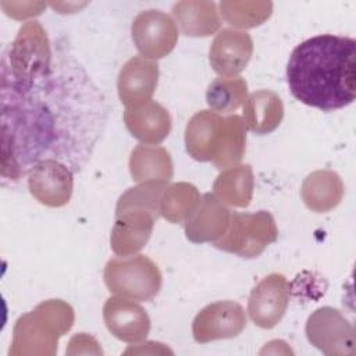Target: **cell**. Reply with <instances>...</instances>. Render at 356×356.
<instances>
[{"instance_id": "4fadbf2b", "label": "cell", "mask_w": 356, "mask_h": 356, "mask_svg": "<svg viewBox=\"0 0 356 356\" xmlns=\"http://www.w3.org/2000/svg\"><path fill=\"white\" fill-rule=\"evenodd\" d=\"M103 316L111 334L125 342H139L146 338L150 330V320L146 312L127 298L107 299Z\"/></svg>"}, {"instance_id": "5b68a950", "label": "cell", "mask_w": 356, "mask_h": 356, "mask_svg": "<svg viewBox=\"0 0 356 356\" xmlns=\"http://www.w3.org/2000/svg\"><path fill=\"white\" fill-rule=\"evenodd\" d=\"M277 236L278 231L268 211L234 213L227 232L214 246L241 257H257Z\"/></svg>"}, {"instance_id": "d6986e66", "label": "cell", "mask_w": 356, "mask_h": 356, "mask_svg": "<svg viewBox=\"0 0 356 356\" xmlns=\"http://www.w3.org/2000/svg\"><path fill=\"white\" fill-rule=\"evenodd\" d=\"M172 14L188 36H209L220 28L217 7L211 1H179L174 4Z\"/></svg>"}, {"instance_id": "44dd1931", "label": "cell", "mask_w": 356, "mask_h": 356, "mask_svg": "<svg viewBox=\"0 0 356 356\" xmlns=\"http://www.w3.org/2000/svg\"><path fill=\"white\" fill-rule=\"evenodd\" d=\"M214 192L221 202L231 206H248L253 192V172L250 165L229 167L221 172L214 182Z\"/></svg>"}, {"instance_id": "3957f363", "label": "cell", "mask_w": 356, "mask_h": 356, "mask_svg": "<svg viewBox=\"0 0 356 356\" xmlns=\"http://www.w3.org/2000/svg\"><path fill=\"white\" fill-rule=\"evenodd\" d=\"M245 124L241 117L222 118L216 111L195 114L185 132L188 153L199 161H211L217 168L236 164L245 152Z\"/></svg>"}, {"instance_id": "9a60e30c", "label": "cell", "mask_w": 356, "mask_h": 356, "mask_svg": "<svg viewBox=\"0 0 356 356\" xmlns=\"http://www.w3.org/2000/svg\"><path fill=\"white\" fill-rule=\"evenodd\" d=\"M159 67L156 63L140 56L131 58L118 76V95L121 102L129 107L150 100L157 86Z\"/></svg>"}, {"instance_id": "8fae6325", "label": "cell", "mask_w": 356, "mask_h": 356, "mask_svg": "<svg viewBox=\"0 0 356 356\" xmlns=\"http://www.w3.org/2000/svg\"><path fill=\"white\" fill-rule=\"evenodd\" d=\"M156 217L157 214L142 207L117 209V221L111 232L113 250L121 256H131L139 250L147 242Z\"/></svg>"}, {"instance_id": "e0dca14e", "label": "cell", "mask_w": 356, "mask_h": 356, "mask_svg": "<svg viewBox=\"0 0 356 356\" xmlns=\"http://www.w3.org/2000/svg\"><path fill=\"white\" fill-rule=\"evenodd\" d=\"M284 117V106L280 96L271 90L252 93L243 106V124L257 135L273 132Z\"/></svg>"}, {"instance_id": "ac0fdd59", "label": "cell", "mask_w": 356, "mask_h": 356, "mask_svg": "<svg viewBox=\"0 0 356 356\" xmlns=\"http://www.w3.org/2000/svg\"><path fill=\"white\" fill-rule=\"evenodd\" d=\"M342 196L343 184L339 175L330 170H321L310 174L302 186L305 204L317 213H324L337 207Z\"/></svg>"}, {"instance_id": "603a6c76", "label": "cell", "mask_w": 356, "mask_h": 356, "mask_svg": "<svg viewBox=\"0 0 356 356\" xmlns=\"http://www.w3.org/2000/svg\"><path fill=\"white\" fill-rule=\"evenodd\" d=\"M206 100L216 113H231L246 100V82L239 76L217 78L207 88Z\"/></svg>"}, {"instance_id": "2e32d148", "label": "cell", "mask_w": 356, "mask_h": 356, "mask_svg": "<svg viewBox=\"0 0 356 356\" xmlns=\"http://www.w3.org/2000/svg\"><path fill=\"white\" fill-rule=\"evenodd\" d=\"M124 121L132 136L147 145L160 143L171 128L168 111L153 100L127 107Z\"/></svg>"}, {"instance_id": "ffe728a7", "label": "cell", "mask_w": 356, "mask_h": 356, "mask_svg": "<svg viewBox=\"0 0 356 356\" xmlns=\"http://www.w3.org/2000/svg\"><path fill=\"white\" fill-rule=\"evenodd\" d=\"M131 174L135 181L165 182L172 175V163L163 147L138 146L129 160Z\"/></svg>"}, {"instance_id": "277c9868", "label": "cell", "mask_w": 356, "mask_h": 356, "mask_svg": "<svg viewBox=\"0 0 356 356\" xmlns=\"http://www.w3.org/2000/svg\"><path fill=\"white\" fill-rule=\"evenodd\" d=\"M104 282L115 295L134 300H150L160 291L161 274L146 256L115 257L106 264Z\"/></svg>"}, {"instance_id": "cb8c5ba5", "label": "cell", "mask_w": 356, "mask_h": 356, "mask_svg": "<svg viewBox=\"0 0 356 356\" xmlns=\"http://www.w3.org/2000/svg\"><path fill=\"white\" fill-rule=\"evenodd\" d=\"M222 18L239 28H253L263 24L273 11L270 1H221Z\"/></svg>"}, {"instance_id": "8992f818", "label": "cell", "mask_w": 356, "mask_h": 356, "mask_svg": "<svg viewBox=\"0 0 356 356\" xmlns=\"http://www.w3.org/2000/svg\"><path fill=\"white\" fill-rule=\"evenodd\" d=\"M309 341L327 355H353L355 328L334 307H321L307 320Z\"/></svg>"}, {"instance_id": "30bf717a", "label": "cell", "mask_w": 356, "mask_h": 356, "mask_svg": "<svg viewBox=\"0 0 356 356\" xmlns=\"http://www.w3.org/2000/svg\"><path fill=\"white\" fill-rule=\"evenodd\" d=\"M72 174L65 164L57 160L40 161L28 174L29 191L46 206H64L72 195Z\"/></svg>"}, {"instance_id": "7c38bea8", "label": "cell", "mask_w": 356, "mask_h": 356, "mask_svg": "<svg viewBox=\"0 0 356 356\" xmlns=\"http://www.w3.org/2000/svg\"><path fill=\"white\" fill-rule=\"evenodd\" d=\"M253 51L249 33L235 29H222L210 46V64L222 76H234L246 68Z\"/></svg>"}, {"instance_id": "52a82bcc", "label": "cell", "mask_w": 356, "mask_h": 356, "mask_svg": "<svg viewBox=\"0 0 356 356\" xmlns=\"http://www.w3.org/2000/svg\"><path fill=\"white\" fill-rule=\"evenodd\" d=\"M132 39L145 57L161 58L174 49L178 28L165 13L146 10L138 14L132 22Z\"/></svg>"}, {"instance_id": "7402d4cb", "label": "cell", "mask_w": 356, "mask_h": 356, "mask_svg": "<svg viewBox=\"0 0 356 356\" xmlns=\"http://www.w3.org/2000/svg\"><path fill=\"white\" fill-rule=\"evenodd\" d=\"M200 196L193 185L181 182L171 185L160 199V211L171 222L188 220L199 206Z\"/></svg>"}, {"instance_id": "ba28073f", "label": "cell", "mask_w": 356, "mask_h": 356, "mask_svg": "<svg viewBox=\"0 0 356 356\" xmlns=\"http://www.w3.org/2000/svg\"><path fill=\"white\" fill-rule=\"evenodd\" d=\"M246 317L242 306L232 300H220L207 305L193 320L192 332L196 342L232 338L242 332Z\"/></svg>"}, {"instance_id": "5bb4252c", "label": "cell", "mask_w": 356, "mask_h": 356, "mask_svg": "<svg viewBox=\"0 0 356 356\" xmlns=\"http://www.w3.org/2000/svg\"><path fill=\"white\" fill-rule=\"evenodd\" d=\"M228 209L211 193L203 195L199 206L186 220L185 232L189 241L202 242H217L228 229L229 225Z\"/></svg>"}, {"instance_id": "9c48e42d", "label": "cell", "mask_w": 356, "mask_h": 356, "mask_svg": "<svg viewBox=\"0 0 356 356\" xmlns=\"http://www.w3.org/2000/svg\"><path fill=\"white\" fill-rule=\"evenodd\" d=\"M289 302V284L282 274L273 273L263 278L249 296L248 312L261 328H273L282 318Z\"/></svg>"}, {"instance_id": "6da1fadb", "label": "cell", "mask_w": 356, "mask_h": 356, "mask_svg": "<svg viewBox=\"0 0 356 356\" xmlns=\"http://www.w3.org/2000/svg\"><path fill=\"white\" fill-rule=\"evenodd\" d=\"M0 71L3 185L19 182L44 160L81 172L110 107L70 43H51L39 22H26L3 50Z\"/></svg>"}, {"instance_id": "7a4b0ae2", "label": "cell", "mask_w": 356, "mask_h": 356, "mask_svg": "<svg viewBox=\"0 0 356 356\" xmlns=\"http://www.w3.org/2000/svg\"><path fill=\"white\" fill-rule=\"evenodd\" d=\"M291 93L300 103L334 111L356 97V40L323 33L299 43L286 65Z\"/></svg>"}]
</instances>
